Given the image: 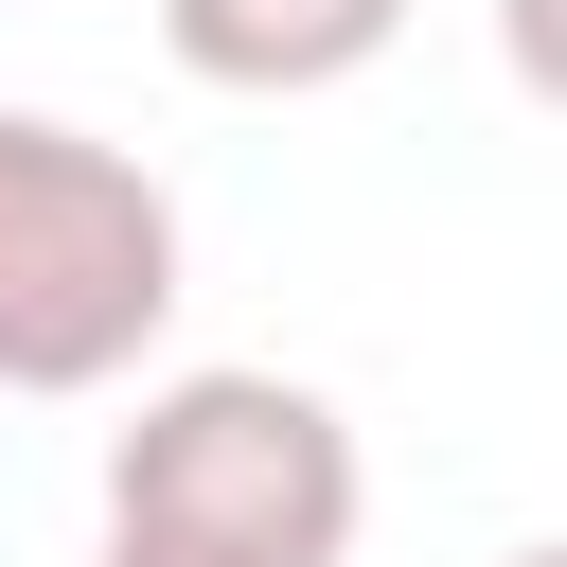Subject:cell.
Instances as JSON below:
<instances>
[{
  "label": "cell",
  "instance_id": "3",
  "mask_svg": "<svg viewBox=\"0 0 567 567\" xmlns=\"http://www.w3.org/2000/svg\"><path fill=\"white\" fill-rule=\"evenodd\" d=\"M390 35H408V0H159V53H177L195 89H248V106L354 89Z\"/></svg>",
  "mask_w": 567,
  "mask_h": 567
},
{
  "label": "cell",
  "instance_id": "1",
  "mask_svg": "<svg viewBox=\"0 0 567 567\" xmlns=\"http://www.w3.org/2000/svg\"><path fill=\"white\" fill-rule=\"evenodd\" d=\"M177 284V195L71 106H0V390H124Z\"/></svg>",
  "mask_w": 567,
  "mask_h": 567
},
{
  "label": "cell",
  "instance_id": "5",
  "mask_svg": "<svg viewBox=\"0 0 567 567\" xmlns=\"http://www.w3.org/2000/svg\"><path fill=\"white\" fill-rule=\"evenodd\" d=\"M514 567H567V549H514Z\"/></svg>",
  "mask_w": 567,
  "mask_h": 567
},
{
  "label": "cell",
  "instance_id": "2",
  "mask_svg": "<svg viewBox=\"0 0 567 567\" xmlns=\"http://www.w3.org/2000/svg\"><path fill=\"white\" fill-rule=\"evenodd\" d=\"M354 514H372L354 425L301 372H159L106 425V532H177L230 567H337Z\"/></svg>",
  "mask_w": 567,
  "mask_h": 567
},
{
  "label": "cell",
  "instance_id": "4",
  "mask_svg": "<svg viewBox=\"0 0 567 567\" xmlns=\"http://www.w3.org/2000/svg\"><path fill=\"white\" fill-rule=\"evenodd\" d=\"M89 567H230V549H177V532H106Z\"/></svg>",
  "mask_w": 567,
  "mask_h": 567
}]
</instances>
